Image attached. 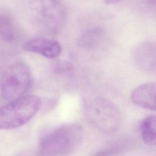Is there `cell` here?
<instances>
[{"label": "cell", "instance_id": "30bf717a", "mask_svg": "<svg viewBox=\"0 0 156 156\" xmlns=\"http://www.w3.org/2000/svg\"><path fill=\"white\" fill-rule=\"evenodd\" d=\"M141 132L143 140L149 146L156 144V117L151 115L145 118L141 124Z\"/></svg>", "mask_w": 156, "mask_h": 156}, {"label": "cell", "instance_id": "7c38bea8", "mask_svg": "<svg viewBox=\"0 0 156 156\" xmlns=\"http://www.w3.org/2000/svg\"><path fill=\"white\" fill-rule=\"evenodd\" d=\"M121 1L122 0H104V2L106 4H113L118 3Z\"/></svg>", "mask_w": 156, "mask_h": 156}, {"label": "cell", "instance_id": "8992f818", "mask_svg": "<svg viewBox=\"0 0 156 156\" xmlns=\"http://www.w3.org/2000/svg\"><path fill=\"white\" fill-rule=\"evenodd\" d=\"M23 47L26 51L37 53L51 59L58 57L62 52V47L57 41L43 36L28 40Z\"/></svg>", "mask_w": 156, "mask_h": 156}, {"label": "cell", "instance_id": "ba28073f", "mask_svg": "<svg viewBox=\"0 0 156 156\" xmlns=\"http://www.w3.org/2000/svg\"><path fill=\"white\" fill-rule=\"evenodd\" d=\"M156 85L155 82L142 84L131 93L132 102L136 105L149 110L156 108Z\"/></svg>", "mask_w": 156, "mask_h": 156}, {"label": "cell", "instance_id": "52a82bcc", "mask_svg": "<svg viewBox=\"0 0 156 156\" xmlns=\"http://www.w3.org/2000/svg\"><path fill=\"white\" fill-rule=\"evenodd\" d=\"M133 58L136 66L143 71L155 73L156 68V46L154 43L144 42L134 49Z\"/></svg>", "mask_w": 156, "mask_h": 156}, {"label": "cell", "instance_id": "6da1fadb", "mask_svg": "<svg viewBox=\"0 0 156 156\" xmlns=\"http://www.w3.org/2000/svg\"><path fill=\"white\" fill-rule=\"evenodd\" d=\"M20 5L29 22L41 34H57L66 22L67 10L61 0H21Z\"/></svg>", "mask_w": 156, "mask_h": 156}, {"label": "cell", "instance_id": "7a4b0ae2", "mask_svg": "<svg viewBox=\"0 0 156 156\" xmlns=\"http://www.w3.org/2000/svg\"><path fill=\"white\" fill-rule=\"evenodd\" d=\"M82 136V128L77 124L61 126L44 136L40 154L41 156H66L77 148Z\"/></svg>", "mask_w": 156, "mask_h": 156}, {"label": "cell", "instance_id": "8fae6325", "mask_svg": "<svg viewBox=\"0 0 156 156\" xmlns=\"http://www.w3.org/2000/svg\"><path fill=\"white\" fill-rule=\"evenodd\" d=\"M0 37L7 42L12 43L17 37V30L12 18L6 14H0Z\"/></svg>", "mask_w": 156, "mask_h": 156}, {"label": "cell", "instance_id": "3957f363", "mask_svg": "<svg viewBox=\"0 0 156 156\" xmlns=\"http://www.w3.org/2000/svg\"><path fill=\"white\" fill-rule=\"evenodd\" d=\"M41 105L38 96L25 95L0 107V130L21 127L37 114Z\"/></svg>", "mask_w": 156, "mask_h": 156}, {"label": "cell", "instance_id": "9c48e42d", "mask_svg": "<svg viewBox=\"0 0 156 156\" xmlns=\"http://www.w3.org/2000/svg\"><path fill=\"white\" fill-rule=\"evenodd\" d=\"M104 32L102 28L93 27L85 30L77 39L78 44L83 48H90L96 46L103 39Z\"/></svg>", "mask_w": 156, "mask_h": 156}, {"label": "cell", "instance_id": "5b68a950", "mask_svg": "<svg viewBox=\"0 0 156 156\" xmlns=\"http://www.w3.org/2000/svg\"><path fill=\"white\" fill-rule=\"evenodd\" d=\"M32 82L31 72L26 64H12L4 71L1 78L0 90L3 99L9 102L25 96Z\"/></svg>", "mask_w": 156, "mask_h": 156}, {"label": "cell", "instance_id": "277c9868", "mask_svg": "<svg viewBox=\"0 0 156 156\" xmlns=\"http://www.w3.org/2000/svg\"><path fill=\"white\" fill-rule=\"evenodd\" d=\"M85 114L88 122L98 130L111 133L116 132L121 123L120 112L111 101L96 98L85 105Z\"/></svg>", "mask_w": 156, "mask_h": 156}]
</instances>
